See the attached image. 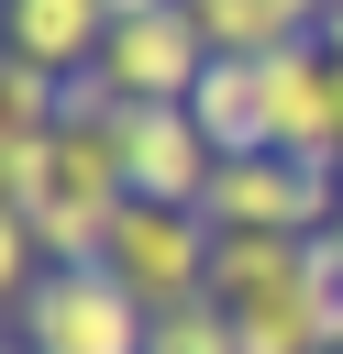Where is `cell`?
<instances>
[{"instance_id": "cell-1", "label": "cell", "mask_w": 343, "mask_h": 354, "mask_svg": "<svg viewBox=\"0 0 343 354\" xmlns=\"http://www.w3.org/2000/svg\"><path fill=\"white\" fill-rule=\"evenodd\" d=\"M122 210H133L122 133H77V122H55V144L33 155V188H22V221H33L44 266H100V243H111Z\"/></svg>"}, {"instance_id": "cell-2", "label": "cell", "mask_w": 343, "mask_h": 354, "mask_svg": "<svg viewBox=\"0 0 343 354\" xmlns=\"http://www.w3.org/2000/svg\"><path fill=\"white\" fill-rule=\"evenodd\" d=\"M210 299L232 310L243 354H332L299 232H221V243H210Z\"/></svg>"}, {"instance_id": "cell-3", "label": "cell", "mask_w": 343, "mask_h": 354, "mask_svg": "<svg viewBox=\"0 0 343 354\" xmlns=\"http://www.w3.org/2000/svg\"><path fill=\"white\" fill-rule=\"evenodd\" d=\"M343 210V166H299V155H221L210 166V199L199 221L210 232H332Z\"/></svg>"}, {"instance_id": "cell-4", "label": "cell", "mask_w": 343, "mask_h": 354, "mask_svg": "<svg viewBox=\"0 0 343 354\" xmlns=\"http://www.w3.org/2000/svg\"><path fill=\"white\" fill-rule=\"evenodd\" d=\"M144 299L111 277V266H44L33 277V299L11 310V332L33 343V354H144Z\"/></svg>"}, {"instance_id": "cell-5", "label": "cell", "mask_w": 343, "mask_h": 354, "mask_svg": "<svg viewBox=\"0 0 343 354\" xmlns=\"http://www.w3.org/2000/svg\"><path fill=\"white\" fill-rule=\"evenodd\" d=\"M210 221L199 210H166V199H133L122 221H111V243H100V266L144 299V310H188V299H210Z\"/></svg>"}, {"instance_id": "cell-6", "label": "cell", "mask_w": 343, "mask_h": 354, "mask_svg": "<svg viewBox=\"0 0 343 354\" xmlns=\"http://www.w3.org/2000/svg\"><path fill=\"white\" fill-rule=\"evenodd\" d=\"M122 166H133V199L199 210L221 155H210V133L188 122V100H133V111H122Z\"/></svg>"}, {"instance_id": "cell-7", "label": "cell", "mask_w": 343, "mask_h": 354, "mask_svg": "<svg viewBox=\"0 0 343 354\" xmlns=\"http://www.w3.org/2000/svg\"><path fill=\"white\" fill-rule=\"evenodd\" d=\"M199 66H210V44H199L188 0L133 11V22H111V44H100V77H111L122 100H188V88H199Z\"/></svg>"}, {"instance_id": "cell-8", "label": "cell", "mask_w": 343, "mask_h": 354, "mask_svg": "<svg viewBox=\"0 0 343 354\" xmlns=\"http://www.w3.org/2000/svg\"><path fill=\"white\" fill-rule=\"evenodd\" d=\"M266 155L343 166V111H332V55L321 44H277L266 55Z\"/></svg>"}, {"instance_id": "cell-9", "label": "cell", "mask_w": 343, "mask_h": 354, "mask_svg": "<svg viewBox=\"0 0 343 354\" xmlns=\"http://www.w3.org/2000/svg\"><path fill=\"white\" fill-rule=\"evenodd\" d=\"M0 44L44 77H77L111 44V0H0Z\"/></svg>"}, {"instance_id": "cell-10", "label": "cell", "mask_w": 343, "mask_h": 354, "mask_svg": "<svg viewBox=\"0 0 343 354\" xmlns=\"http://www.w3.org/2000/svg\"><path fill=\"white\" fill-rule=\"evenodd\" d=\"M188 122L210 133V155H266V55H210L188 88Z\"/></svg>"}, {"instance_id": "cell-11", "label": "cell", "mask_w": 343, "mask_h": 354, "mask_svg": "<svg viewBox=\"0 0 343 354\" xmlns=\"http://www.w3.org/2000/svg\"><path fill=\"white\" fill-rule=\"evenodd\" d=\"M332 0H188L199 44L210 55H277V44H310Z\"/></svg>"}, {"instance_id": "cell-12", "label": "cell", "mask_w": 343, "mask_h": 354, "mask_svg": "<svg viewBox=\"0 0 343 354\" xmlns=\"http://www.w3.org/2000/svg\"><path fill=\"white\" fill-rule=\"evenodd\" d=\"M44 144H55V77L0 44V166H33Z\"/></svg>"}, {"instance_id": "cell-13", "label": "cell", "mask_w": 343, "mask_h": 354, "mask_svg": "<svg viewBox=\"0 0 343 354\" xmlns=\"http://www.w3.org/2000/svg\"><path fill=\"white\" fill-rule=\"evenodd\" d=\"M144 354H243V332H232L221 299H188V310H155L144 321Z\"/></svg>"}, {"instance_id": "cell-14", "label": "cell", "mask_w": 343, "mask_h": 354, "mask_svg": "<svg viewBox=\"0 0 343 354\" xmlns=\"http://www.w3.org/2000/svg\"><path fill=\"white\" fill-rule=\"evenodd\" d=\"M33 277H44V243H33V221H22V210H0V310H22V299H33Z\"/></svg>"}, {"instance_id": "cell-15", "label": "cell", "mask_w": 343, "mask_h": 354, "mask_svg": "<svg viewBox=\"0 0 343 354\" xmlns=\"http://www.w3.org/2000/svg\"><path fill=\"white\" fill-rule=\"evenodd\" d=\"M310 44H321V55H343V0L321 11V33H310Z\"/></svg>"}, {"instance_id": "cell-16", "label": "cell", "mask_w": 343, "mask_h": 354, "mask_svg": "<svg viewBox=\"0 0 343 354\" xmlns=\"http://www.w3.org/2000/svg\"><path fill=\"white\" fill-rule=\"evenodd\" d=\"M133 11H166V0H111V22H133Z\"/></svg>"}, {"instance_id": "cell-17", "label": "cell", "mask_w": 343, "mask_h": 354, "mask_svg": "<svg viewBox=\"0 0 343 354\" xmlns=\"http://www.w3.org/2000/svg\"><path fill=\"white\" fill-rule=\"evenodd\" d=\"M0 354H33V343H22V332H0Z\"/></svg>"}, {"instance_id": "cell-18", "label": "cell", "mask_w": 343, "mask_h": 354, "mask_svg": "<svg viewBox=\"0 0 343 354\" xmlns=\"http://www.w3.org/2000/svg\"><path fill=\"white\" fill-rule=\"evenodd\" d=\"M332 354H343V343H332Z\"/></svg>"}]
</instances>
